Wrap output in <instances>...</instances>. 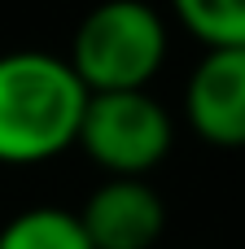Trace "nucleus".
I'll use <instances>...</instances> for the list:
<instances>
[{
	"mask_svg": "<svg viewBox=\"0 0 245 249\" xmlns=\"http://www.w3.org/2000/svg\"><path fill=\"white\" fill-rule=\"evenodd\" d=\"M88 88L66 57L0 53V166H39L79 140Z\"/></svg>",
	"mask_w": 245,
	"mask_h": 249,
	"instance_id": "obj_1",
	"label": "nucleus"
},
{
	"mask_svg": "<svg viewBox=\"0 0 245 249\" xmlns=\"http://www.w3.org/2000/svg\"><path fill=\"white\" fill-rule=\"evenodd\" d=\"M171 35L153 4L145 0H101L88 9L70 35V70L88 92L149 88L167 61Z\"/></svg>",
	"mask_w": 245,
	"mask_h": 249,
	"instance_id": "obj_2",
	"label": "nucleus"
},
{
	"mask_svg": "<svg viewBox=\"0 0 245 249\" xmlns=\"http://www.w3.org/2000/svg\"><path fill=\"white\" fill-rule=\"evenodd\" d=\"M105 175H149L175 144V123L149 88L88 92L79 140Z\"/></svg>",
	"mask_w": 245,
	"mask_h": 249,
	"instance_id": "obj_3",
	"label": "nucleus"
},
{
	"mask_svg": "<svg viewBox=\"0 0 245 249\" xmlns=\"http://www.w3.org/2000/svg\"><path fill=\"white\" fill-rule=\"evenodd\" d=\"M184 118L197 140L245 149V44L202 53L184 83Z\"/></svg>",
	"mask_w": 245,
	"mask_h": 249,
	"instance_id": "obj_4",
	"label": "nucleus"
},
{
	"mask_svg": "<svg viewBox=\"0 0 245 249\" xmlns=\"http://www.w3.org/2000/svg\"><path fill=\"white\" fill-rule=\"evenodd\" d=\"M92 249H153L167 232V206L145 175H110L79 210Z\"/></svg>",
	"mask_w": 245,
	"mask_h": 249,
	"instance_id": "obj_5",
	"label": "nucleus"
},
{
	"mask_svg": "<svg viewBox=\"0 0 245 249\" xmlns=\"http://www.w3.org/2000/svg\"><path fill=\"white\" fill-rule=\"evenodd\" d=\"M0 249H92L79 214L61 206H26L0 228Z\"/></svg>",
	"mask_w": 245,
	"mask_h": 249,
	"instance_id": "obj_6",
	"label": "nucleus"
},
{
	"mask_svg": "<svg viewBox=\"0 0 245 249\" xmlns=\"http://www.w3.org/2000/svg\"><path fill=\"white\" fill-rule=\"evenodd\" d=\"M180 26L206 48L245 44V0H171Z\"/></svg>",
	"mask_w": 245,
	"mask_h": 249,
	"instance_id": "obj_7",
	"label": "nucleus"
}]
</instances>
